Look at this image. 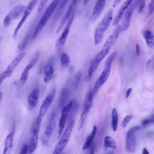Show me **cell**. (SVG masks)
Listing matches in <instances>:
<instances>
[{
  "instance_id": "24",
  "label": "cell",
  "mask_w": 154,
  "mask_h": 154,
  "mask_svg": "<svg viewBox=\"0 0 154 154\" xmlns=\"http://www.w3.org/2000/svg\"><path fill=\"white\" fill-rule=\"evenodd\" d=\"M97 126H94L92 132L87 137L83 146L82 149L83 151L87 150L90 147L92 142L95 136L96 132H97Z\"/></svg>"
},
{
  "instance_id": "53",
  "label": "cell",
  "mask_w": 154,
  "mask_h": 154,
  "mask_svg": "<svg viewBox=\"0 0 154 154\" xmlns=\"http://www.w3.org/2000/svg\"><path fill=\"white\" fill-rule=\"evenodd\" d=\"M88 2H89V1H84V5H86L87 4Z\"/></svg>"
},
{
  "instance_id": "21",
  "label": "cell",
  "mask_w": 154,
  "mask_h": 154,
  "mask_svg": "<svg viewBox=\"0 0 154 154\" xmlns=\"http://www.w3.org/2000/svg\"><path fill=\"white\" fill-rule=\"evenodd\" d=\"M100 63L95 58L91 61L89 68L88 75L84 80L85 82H87L89 81L93 72L97 69Z\"/></svg>"
},
{
  "instance_id": "42",
  "label": "cell",
  "mask_w": 154,
  "mask_h": 154,
  "mask_svg": "<svg viewBox=\"0 0 154 154\" xmlns=\"http://www.w3.org/2000/svg\"><path fill=\"white\" fill-rule=\"evenodd\" d=\"M29 37V35H27L25 36L22 43L19 46V48H20L22 50L25 48L28 41Z\"/></svg>"
},
{
  "instance_id": "1",
  "label": "cell",
  "mask_w": 154,
  "mask_h": 154,
  "mask_svg": "<svg viewBox=\"0 0 154 154\" xmlns=\"http://www.w3.org/2000/svg\"><path fill=\"white\" fill-rule=\"evenodd\" d=\"M43 117L38 116L33 126L28 145L30 154H32L36 149L38 144V134Z\"/></svg>"
},
{
  "instance_id": "17",
  "label": "cell",
  "mask_w": 154,
  "mask_h": 154,
  "mask_svg": "<svg viewBox=\"0 0 154 154\" xmlns=\"http://www.w3.org/2000/svg\"><path fill=\"white\" fill-rule=\"evenodd\" d=\"M133 1L127 0L125 2L119 9L117 15L115 17L113 23V25H117L121 19L125 12L132 4Z\"/></svg>"
},
{
  "instance_id": "56",
  "label": "cell",
  "mask_w": 154,
  "mask_h": 154,
  "mask_svg": "<svg viewBox=\"0 0 154 154\" xmlns=\"http://www.w3.org/2000/svg\"><path fill=\"white\" fill-rule=\"evenodd\" d=\"M63 154V153H62V154Z\"/></svg>"
},
{
  "instance_id": "54",
  "label": "cell",
  "mask_w": 154,
  "mask_h": 154,
  "mask_svg": "<svg viewBox=\"0 0 154 154\" xmlns=\"http://www.w3.org/2000/svg\"><path fill=\"white\" fill-rule=\"evenodd\" d=\"M107 154H114V153L113 152H110L108 153Z\"/></svg>"
},
{
  "instance_id": "30",
  "label": "cell",
  "mask_w": 154,
  "mask_h": 154,
  "mask_svg": "<svg viewBox=\"0 0 154 154\" xmlns=\"http://www.w3.org/2000/svg\"><path fill=\"white\" fill-rule=\"evenodd\" d=\"M82 76V73L81 71H79L75 75L72 83L73 89L75 90L78 88Z\"/></svg>"
},
{
  "instance_id": "55",
  "label": "cell",
  "mask_w": 154,
  "mask_h": 154,
  "mask_svg": "<svg viewBox=\"0 0 154 154\" xmlns=\"http://www.w3.org/2000/svg\"><path fill=\"white\" fill-rule=\"evenodd\" d=\"M152 118L154 119V114L153 115V116H152Z\"/></svg>"
},
{
  "instance_id": "2",
  "label": "cell",
  "mask_w": 154,
  "mask_h": 154,
  "mask_svg": "<svg viewBox=\"0 0 154 154\" xmlns=\"http://www.w3.org/2000/svg\"><path fill=\"white\" fill-rule=\"evenodd\" d=\"M74 123V120L70 122L65 131L55 147L52 154H60L65 148L69 140Z\"/></svg>"
},
{
  "instance_id": "52",
  "label": "cell",
  "mask_w": 154,
  "mask_h": 154,
  "mask_svg": "<svg viewBox=\"0 0 154 154\" xmlns=\"http://www.w3.org/2000/svg\"><path fill=\"white\" fill-rule=\"evenodd\" d=\"M2 96H3V93L2 92H1V93H0V100H1V101Z\"/></svg>"
},
{
  "instance_id": "39",
  "label": "cell",
  "mask_w": 154,
  "mask_h": 154,
  "mask_svg": "<svg viewBox=\"0 0 154 154\" xmlns=\"http://www.w3.org/2000/svg\"><path fill=\"white\" fill-rule=\"evenodd\" d=\"M19 154H30L28 145L25 144L23 146Z\"/></svg>"
},
{
  "instance_id": "38",
  "label": "cell",
  "mask_w": 154,
  "mask_h": 154,
  "mask_svg": "<svg viewBox=\"0 0 154 154\" xmlns=\"http://www.w3.org/2000/svg\"><path fill=\"white\" fill-rule=\"evenodd\" d=\"M154 12V0L151 1L149 4L148 16L150 17Z\"/></svg>"
},
{
  "instance_id": "7",
  "label": "cell",
  "mask_w": 154,
  "mask_h": 154,
  "mask_svg": "<svg viewBox=\"0 0 154 154\" xmlns=\"http://www.w3.org/2000/svg\"><path fill=\"white\" fill-rule=\"evenodd\" d=\"M139 1H134L126 11L121 25L122 31L127 30L130 23L131 17L134 10L139 2Z\"/></svg>"
},
{
  "instance_id": "9",
  "label": "cell",
  "mask_w": 154,
  "mask_h": 154,
  "mask_svg": "<svg viewBox=\"0 0 154 154\" xmlns=\"http://www.w3.org/2000/svg\"><path fill=\"white\" fill-rule=\"evenodd\" d=\"M37 2V1H32L30 2L28 6L26 7L24 12L25 13L24 15L22 18L20 22H19L18 24L14 31L13 35V37L14 38L15 37L18 31L20 29L23 24L26 20L28 16L31 13L33 9L34 8Z\"/></svg>"
},
{
  "instance_id": "14",
  "label": "cell",
  "mask_w": 154,
  "mask_h": 154,
  "mask_svg": "<svg viewBox=\"0 0 154 154\" xmlns=\"http://www.w3.org/2000/svg\"><path fill=\"white\" fill-rule=\"evenodd\" d=\"M54 59H50L46 65L44 71V80L47 84L49 83L52 79L54 70L53 66Z\"/></svg>"
},
{
  "instance_id": "15",
  "label": "cell",
  "mask_w": 154,
  "mask_h": 154,
  "mask_svg": "<svg viewBox=\"0 0 154 154\" xmlns=\"http://www.w3.org/2000/svg\"><path fill=\"white\" fill-rule=\"evenodd\" d=\"M78 1H73L71 3L67 12L62 19L59 28L57 29L56 33H58L60 31L68 20L71 15L73 14V12Z\"/></svg>"
},
{
  "instance_id": "20",
  "label": "cell",
  "mask_w": 154,
  "mask_h": 154,
  "mask_svg": "<svg viewBox=\"0 0 154 154\" xmlns=\"http://www.w3.org/2000/svg\"><path fill=\"white\" fill-rule=\"evenodd\" d=\"M40 94V90L38 89H34L30 93L28 98V103L32 108L37 105Z\"/></svg>"
},
{
  "instance_id": "46",
  "label": "cell",
  "mask_w": 154,
  "mask_h": 154,
  "mask_svg": "<svg viewBox=\"0 0 154 154\" xmlns=\"http://www.w3.org/2000/svg\"><path fill=\"white\" fill-rule=\"evenodd\" d=\"M132 91V89L131 88H129L128 89L127 91L126 94V98L127 99L129 97L131 91Z\"/></svg>"
},
{
  "instance_id": "11",
  "label": "cell",
  "mask_w": 154,
  "mask_h": 154,
  "mask_svg": "<svg viewBox=\"0 0 154 154\" xmlns=\"http://www.w3.org/2000/svg\"><path fill=\"white\" fill-rule=\"evenodd\" d=\"M56 90L54 89L43 101L41 107L38 115L43 117L51 106L55 97Z\"/></svg>"
},
{
  "instance_id": "51",
  "label": "cell",
  "mask_w": 154,
  "mask_h": 154,
  "mask_svg": "<svg viewBox=\"0 0 154 154\" xmlns=\"http://www.w3.org/2000/svg\"><path fill=\"white\" fill-rule=\"evenodd\" d=\"M73 66H70L68 70L69 73H72L73 72Z\"/></svg>"
},
{
  "instance_id": "29",
  "label": "cell",
  "mask_w": 154,
  "mask_h": 154,
  "mask_svg": "<svg viewBox=\"0 0 154 154\" xmlns=\"http://www.w3.org/2000/svg\"><path fill=\"white\" fill-rule=\"evenodd\" d=\"M30 70L26 67L23 70L19 81V83L21 86H23L26 83L28 78L29 73Z\"/></svg>"
},
{
  "instance_id": "35",
  "label": "cell",
  "mask_w": 154,
  "mask_h": 154,
  "mask_svg": "<svg viewBox=\"0 0 154 154\" xmlns=\"http://www.w3.org/2000/svg\"><path fill=\"white\" fill-rule=\"evenodd\" d=\"M44 25L42 24L40 21L38 22L35 27L32 36V39H34L38 35V33L44 26Z\"/></svg>"
},
{
  "instance_id": "32",
  "label": "cell",
  "mask_w": 154,
  "mask_h": 154,
  "mask_svg": "<svg viewBox=\"0 0 154 154\" xmlns=\"http://www.w3.org/2000/svg\"><path fill=\"white\" fill-rule=\"evenodd\" d=\"M61 61L62 66L66 68L68 67L70 64V57L68 54L63 53L61 57Z\"/></svg>"
},
{
  "instance_id": "26",
  "label": "cell",
  "mask_w": 154,
  "mask_h": 154,
  "mask_svg": "<svg viewBox=\"0 0 154 154\" xmlns=\"http://www.w3.org/2000/svg\"><path fill=\"white\" fill-rule=\"evenodd\" d=\"M69 92L68 90L64 88L62 90L59 100V105L60 108L63 107L68 99Z\"/></svg>"
},
{
  "instance_id": "49",
  "label": "cell",
  "mask_w": 154,
  "mask_h": 154,
  "mask_svg": "<svg viewBox=\"0 0 154 154\" xmlns=\"http://www.w3.org/2000/svg\"><path fill=\"white\" fill-rule=\"evenodd\" d=\"M142 154H149V153L146 148H144Z\"/></svg>"
},
{
  "instance_id": "44",
  "label": "cell",
  "mask_w": 154,
  "mask_h": 154,
  "mask_svg": "<svg viewBox=\"0 0 154 154\" xmlns=\"http://www.w3.org/2000/svg\"><path fill=\"white\" fill-rule=\"evenodd\" d=\"M68 1H61L60 3L59 8L60 9H63L65 6L67 2Z\"/></svg>"
},
{
  "instance_id": "31",
  "label": "cell",
  "mask_w": 154,
  "mask_h": 154,
  "mask_svg": "<svg viewBox=\"0 0 154 154\" xmlns=\"http://www.w3.org/2000/svg\"><path fill=\"white\" fill-rule=\"evenodd\" d=\"M122 31L121 25H118L114 29L113 33V44L114 45L116 43L120 33Z\"/></svg>"
},
{
  "instance_id": "6",
  "label": "cell",
  "mask_w": 154,
  "mask_h": 154,
  "mask_svg": "<svg viewBox=\"0 0 154 154\" xmlns=\"http://www.w3.org/2000/svg\"><path fill=\"white\" fill-rule=\"evenodd\" d=\"M73 13L71 17L63 32L57 41L56 44L57 51L59 52L65 44L69 34L70 28L73 23L74 17Z\"/></svg>"
},
{
  "instance_id": "50",
  "label": "cell",
  "mask_w": 154,
  "mask_h": 154,
  "mask_svg": "<svg viewBox=\"0 0 154 154\" xmlns=\"http://www.w3.org/2000/svg\"><path fill=\"white\" fill-rule=\"evenodd\" d=\"M89 154H94V151L93 147L91 146L89 152Z\"/></svg>"
},
{
  "instance_id": "3",
  "label": "cell",
  "mask_w": 154,
  "mask_h": 154,
  "mask_svg": "<svg viewBox=\"0 0 154 154\" xmlns=\"http://www.w3.org/2000/svg\"><path fill=\"white\" fill-rule=\"evenodd\" d=\"M141 129L140 126H137L130 128L128 130L126 139V147L128 152L133 153L135 151L137 145L135 133Z\"/></svg>"
},
{
  "instance_id": "40",
  "label": "cell",
  "mask_w": 154,
  "mask_h": 154,
  "mask_svg": "<svg viewBox=\"0 0 154 154\" xmlns=\"http://www.w3.org/2000/svg\"><path fill=\"white\" fill-rule=\"evenodd\" d=\"M153 123H154V119L152 117L151 118L143 120L142 122V124L143 126H146Z\"/></svg>"
},
{
  "instance_id": "16",
  "label": "cell",
  "mask_w": 154,
  "mask_h": 154,
  "mask_svg": "<svg viewBox=\"0 0 154 154\" xmlns=\"http://www.w3.org/2000/svg\"><path fill=\"white\" fill-rule=\"evenodd\" d=\"M60 1H53L51 2L40 21L42 24L44 25H45L50 16Z\"/></svg>"
},
{
  "instance_id": "45",
  "label": "cell",
  "mask_w": 154,
  "mask_h": 154,
  "mask_svg": "<svg viewBox=\"0 0 154 154\" xmlns=\"http://www.w3.org/2000/svg\"><path fill=\"white\" fill-rule=\"evenodd\" d=\"M136 52L137 55L139 56L140 53V47L139 45L138 44H137L136 45Z\"/></svg>"
},
{
  "instance_id": "48",
  "label": "cell",
  "mask_w": 154,
  "mask_h": 154,
  "mask_svg": "<svg viewBox=\"0 0 154 154\" xmlns=\"http://www.w3.org/2000/svg\"><path fill=\"white\" fill-rule=\"evenodd\" d=\"M152 62V60L149 59L146 62V69H147L149 68Z\"/></svg>"
},
{
  "instance_id": "8",
  "label": "cell",
  "mask_w": 154,
  "mask_h": 154,
  "mask_svg": "<svg viewBox=\"0 0 154 154\" xmlns=\"http://www.w3.org/2000/svg\"><path fill=\"white\" fill-rule=\"evenodd\" d=\"M117 54V52H113L108 57L106 60L103 71L99 77L104 83L106 82L109 78L112 63Z\"/></svg>"
},
{
  "instance_id": "4",
  "label": "cell",
  "mask_w": 154,
  "mask_h": 154,
  "mask_svg": "<svg viewBox=\"0 0 154 154\" xmlns=\"http://www.w3.org/2000/svg\"><path fill=\"white\" fill-rule=\"evenodd\" d=\"M56 125V116L54 112L52 114L45 131L41 137V141L43 145H48L49 140L55 129Z\"/></svg>"
},
{
  "instance_id": "27",
  "label": "cell",
  "mask_w": 154,
  "mask_h": 154,
  "mask_svg": "<svg viewBox=\"0 0 154 154\" xmlns=\"http://www.w3.org/2000/svg\"><path fill=\"white\" fill-rule=\"evenodd\" d=\"M104 147L105 149L108 148L116 149L117 148V145L114 140L110 137L106 136L104 139Z\"/></svg>"
},
{
  "instance_id": "28",
  "label": "cell",
  "mask_w": 154,
  "mask_h": 154,
  "mask_svg": "<svg viewBox=\"0 0 154 154\" xmlns=\"http://www.w3.org/2000/svg\"><path fill=\"white\" fill-rule=\"evenodd\" d=\"M118 124V116L117 111L116 109L114 108L112 110L111 121L112 127L114 131H116L117 130Z\"/></svg>"
},
{
  "instance_id": "41",
  "label": "cell",
  "mask_w": 154,
  "mask_h": 154,
  "mask_svg": "<svg viewBox=\"0 0 154 154\" xmlns=\"http://www.w3.org/2000/svg\"><path fill=\"white\" fill-rule=\"evenodd\" d=\"M47 1H41L39 6L38 7L37 10L38 12H41L42 11L46 5Z\"/></svg>"
},
{
  "instance_id": "19",
  "label": "cell",
  "mask_w": 154,
  "mask_h": 154,
  "mask_svg": "<svg viewBox=\"0 0 154 154\" xmlns=\"http://www.w3.org/2000/svg\"><path fill=\"white\" fill-rule=\"evenodd\" d=\"M14 134L15 131L14 129L6 137L3 154H10L12 149Z\"/></svg>"
},
{
  "instance_id": "13",
  "label": "cell",
  "mask_w": 154,
  "mask_h": 154,
  "mask_svg": "<svg viewBox=\"0 0 154 154\" xmlns=\"http://www.w3.org/2000/svg\"><path fill=\"white\" fill-rule=\"evenodd\" d=\"M25 55V52L19 54L9 64L6 70L3 72L6 76L7 78L12 75L16 67L23 59Z\"/></svg>"
},
{
  "instance_id": "33",
  "label": "cell",
  "mask_w": 154,
  "mask_h": 154,
  "mask_svg": "<svg viewBox=\"0 0 154 154\" xmlns=\"http://www.w3.org/2000/svg\"><path fill=\"white\" fill-rule=\"evenodd\" d=\"M89 111L87 110H84L81 114L78 126V130H80L82 127Z\"/></svg>"
},
{
  "instance_id": "10",
  "label": "cell",
  "mask_w": 154,
  "mask_h": 154,
  "mask_svg": "<svg viewBox=\"0 0 154 154\" xmlns=\"http://www.w3.org/2000/svg\"><path fill=\"white\" fill-rule=\"evenodd\" d=\"M113 10L109 9L105 15L102 20L95 28L104 33L107 31L111 23L113 17Z\"/></svg>"
},
{
  "instance_id": "43",
  "label": "cell",
  "mask_w": 154,
  "mask_h": 154,
  "mask_svg": "<svg viewBox=\"0 0 154 154\" xmlns=\"http://www.w3.org/2000/svg\"><path fill=\"white\" fill-rule=\"evenodd\" d=\"M145 1H139V13H141L143 10L145 6Z\"/></svg>"
},
{
  "instance_id": "12",
  "label": "cell",
  "mask_w": 154,
  "mask_h": 154,
  "mask_svg": "<svg viewBox=\"0 0 154 154\" xmlns=\"http://www.w3.org/2000/svg\"><path fill=\"white\" fill-rule=\"evenodd\" d=\"M113 43V37L111 35L108 38L100 51L96 55L95 58L101 62L110 52Z\"/></svg>"
},
{
  "instance_id": "36",
  "label": "cell",
  "mask_w": 154,
  "mask_h": 154,
  "mask_svg": "<svg viewBox=\"0 0 154 154\" xmlns=\"http://www.w3.org/2000/svg\"><path fill=\"white\" fill-rule=\"evenodd\" d=\"M104 83L100 79L98 78L95 82L92 91L93 95H95Z\"/></svg>"
},
{
  "instance_id": "25",
  "label": "cell",
  "mask_w": 154,
  "mask_h": 154,
  "mask_svg": "<svg viewBox=\"0 0 154 154\" xmlns=\"http://www.w3.org/2000/svg\"><path fill=\"white\" fill-rule=\"evenodd\" d=\"M93 96L92 91L91 90L87 93L86 96L84 106V110L89 111L92 105Z\"/></svg>"
},
{
  "instance_id": "47",
  "label": "cell",
  "mask_w": 154,
  "mask_h": 154,
  "mask_svg": "<svg viewBox=\"0 0 154 154\" xmlns=\"http://www.w3.org/2000/svg\"><path fill=\"white\" fill-rule=\"evenodd\" d=\"M121 1H114L113 4V7H116L120 3Z\"/></svg>"
},
{
  "instance_id": "34",
  "label": "cell",
  "mask_w": 154,
  "mask_h": 154,
  "mask_svg": "<svg viewBox=\"0 0 154 154\" xmlns=\"http://www.w3.org/2000/svg\"><path fill=\"white\" fill-rule=\"evenodd\" d=\"M40 55L39 52L36 53L26 67L31 70L34 66Z\"/></svg>"
},
{
  "instance_id": "37",
  "label": "cell",
  "mask_w": 154,
  "mask_h": 154,
  "mask_svg": "<svg viewBox=\"0 0 154 154\" xmlns=\"http://www.w3.org/2000/svg\"><path fill=\"white\" fill-rule=\"evenodd\" d=\"M131 115H128L124 118L122 122V126L124 128H126L132 118Z\"/></svg>"
},
{
  "instance_id": "23",
  "label": "cell",
  "mask_w": 154,
  "mask_h": 154,
  "mask_svg": "<svg viewBox=\"0 0 154 154\" xmlns=\"http://www.w3.org/2000/svg\"><path fill=\"white\" fill-rule=\"evenodd\" d=\"M144 36L147 46L150 48L154 47V34L150 30L145 31Z\"/></svg>"
},
{
  "instance_id": "5",
  "label": "cell",
  "mask_w": 154,
  "mask_h": 154,
  "mask_svg": "<svg viewBox=\"0 0 154 154\" xmlns=\"http://www.w3.org/2000/svg\"><path fill=\"white\" fill-rule=\"evenodd\" d=\"M26 8L25 6L22 5H18L14 7L5 17L4 22V26L6 27H8L12 21L22 15Z\"/></svg>"
},
{
  "instance_id": "18",
  "label": "cell",
  "mask_w": 154,
  "mask_h": 154,
  "mask_svg": "<svg viewBox=\"0 0 154 154\" xmlns=\"http://www.w3.org/2000/svg\"><path fill=\"white\" fill-rule=\"evenodd\" d=\"M105 1H98L96 2L95 6L91 15V20L95 21L100 15L105 4Z\"/></svg>"
},
{
  "instance_id": "22",
  "label": "cell",
  "mask_w": 154,
  "mask_h": 154,
  "mask_svg": "<svg viewBox=\"0 0 154 154\" xmlns=\"http://www.w3.org/2000/svg\"><path fill=\"white\" fill-rule=\"evenodd\" d=\"M69 115V113H68L62 111L61 117L59 122V129L57 136L58 139H59L61 136Z\"/></svg>"
}]
</instances>
